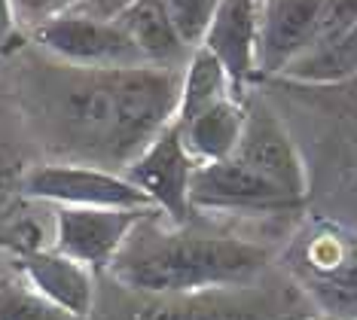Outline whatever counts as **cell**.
Here are the masks:
<instances>
[{"label": "cell", "instance_id": "6da1fadb", "mask_svg": "<svg viewBox=\"0 0 357 320\" xmlns=\"http://www.w3.org/2000/svg\"><path fill=\"white\" fill-rule=\"evenodd\" d=\"M181 70L159 64L79 70L59 64L55 73H46V125L89 165L126 171L177 119Z\"/></svg>", "mask_w": 357, "mask_h": 320}, {"label": "cell", "instance_id": "7a4b0ae2", "mask_svg": "<svg viewBox=\"0 0 357 320\" xmlns=\"http://www.w3.org/2000/svg\"><path fill=\"white\" fill-rule=\"evenodd\" d=\"M159 213L128 235L110 277L150 296H202L250 284L266 268L269 250L232 235H202L186 226L162 229Z\"/></svg>", "mask_w": 357, "mask_h": 320}, {"label": "cell", "instance_id": "3957f363", "mask_svg": "<svg viewBox=\"0 0 357 320\" xmlns=\"http://www.w3.org/2000/svg\"><path fill=\"white\" fill-rule=\"evenodd\" d=\"M287 272L330 320H357V232L305 226L287 250Z\"/></svg>", "mask_w": 357, "mask_h": 320}, {"label": "cell", "instance_id": "277c9868", "mask_svg": "<svg viewBox=\"0 0 357 320\" xmlns=\"http://www.w3.org/2000/svg\"><path fill=\"white\" fill-rule=\"evenodd\" d=\"M28 199L52 201L59 208H119L156 211L147 192H141L123 171L89 165V162H52L37 165L22 183Z\"/></svg>", "mask_w": 357, "mask_h": 320}, {"label": "cell", "instance_id": "5b68a950", "mask_svg": "<svg viewBox=\"0 0 357 320\" xmlns=\"http://www.w3.org/2000/svg\"><path fill=\"white\" fill-rule=\"evenodd\" d=\"M34 40L59 64L79 70H123L144 68L147 59L132 43V37L116 22L89 19L79 13H64L59 19L31 31Z\"/></svg>", "mask_w": 357, "mask_h": 320}, {"label": "cell", "instance_id": "8992f818", "mask_svg": "<svg viewBox=\"0 0 357 320\" xmlns=\"http://www.w3.org/2000/svg\"><path fill=\"white\" fill-rule=\"evenodd\" d=\"M199 162L190 155L181 135L177 119L128 165L123 174L132 180L141 192L150 195L159 213H165L174 226H186L192 213V174Z\"/></svg>", "mask_w": 357, "mask_h": 320}, {"label": "cell", "instance_id": "52a82bcc", "mask_svg": "<svg viewBox=\"0 0 357 320\" xmlns=\"http://www.w3.org/2000/svg\"><path fill=\"white\" fill-rule=\"evenodd\" d=\"M159 211H119V208H59L55 211L52 250L70 257L89 272H104L119 257L128 235Z\"/></svg>", "mask_w": 357, "mask_h": 320}, {"label": "cell", "instance_id": "ba28073f", "mask_svg": "<svg viewBox=\"0 0 357 320\" xmlns=\"http://www.w3.org/2000/svg\"><path fill=\"white\" fill-rule=\"evenodd\" d=\"M192 211H229V213H284L296 211L299 199L278 190L257 171H250L245 162L223 159L199 165L192 174L190 192Z\"/></svg>", "mask_w": 357, "mask_h": 320}, {"label": "cell", "instance_id": "9c48e42d", "mask_svg": "<svg viewBox=\"0 0 357 320\" xmlns=\"http://www.w3.org/2000/svg\"><path fill=\"white\" fill-rule=\"evenodd\" d=\"M235 159L245 162L250 171H257L259 177H266L287 195H294L299 201L305 199L308 180L303 155H299L296 144L290 141L281 119L266 104L245 107V131H241Z\"/></svg>", "mask_w": 357, "mask_h": 320}, {"label": "cell", "instance_id": "30bf717a", "mask_svg": "<svg viewBox=\"0 0 357 320\" xmlns=\"http://www.w3.org/2000/svg\"><path fill=\"white\" fill-rule=\"evenodd\" d=\"M324 0H259L257 70L281 77L318 37Z\"/></svg>", "mask_w": 357, "mask_h": 320}, {"label": "cell", "instance_id": "8fae6325", "mask_svg": "<svg viewBox=\"0 0 357 320\" xmlns=\"http://www.w3.org/2000/svg\"><path fill=\"white\" fill-rule=\"evenodd\" d=\"M259 0H217L202 46L226 68L232 86L241 89L257 70Z\"/></svg>", "mask_w": 357, "mask_h": 320}, {"label": "cell", "instance_id": "7c38bea8", "mask_svg": "<svg viewBox=\"0 0 357 320\" xmlns=\"http://www.w3.org/2000/svg\"><path fill=\"white\" fill-rule=\"evenodd\" d=\"M15 268L28 277L37 293L70 314L89 320L95 305V281L86 266H79L59 250H31L15 257Z\"/></svg>", "mask_w": 357, "mask_h": 320}, {"label": "cell", "instance_id": "4fadbf2b", "mask_svg": "<svg viewBox=\"0 0 357 320\" xmlns=\"http://www.w3.org/2000/svg\"><path fill=\"white\" fill-rule=\"evenodd\" d=\"M177 125H181L186 150L199 165L232 159L238 150L241 131H245V104L238 98H226V101L202 110L199 116L177 122Z\"/></svg>", "mask_w": 357, "mask_h": 320}, {"label": "cell", "instance_id": "5bb4252c", "mask_svg": "<svg viewBox=\"0 0 357 320\" xmlns=\"http://www.w3.org/2000/svg\"><path fill=\"white\" fill-rule=\"evenodd\" d=\"M116 24L132 37V43L141 49L147 64H159V68H177L186 64L192 49L183 43L177 34L174 22L168 19L162 0H137L126 15H119Z\"/></svg>", "mask_w": 357, "mask_h": 320}, {"label": "cell", "instance_id": "9a60e30c", "mask_svg": "<svg viewBox=\"0 0 357 320\" xmlns=\"http://www.w3.org/2000/svg\"><path fill=\"white\" fill-rule=\"evenodd\" d=\"M357 77V28L312 46L281 70V79L303 86H339Z\"/></svg>", "mask_w": 357, "mask_h": 320}, {"label": "cell", "instance_id": "2e32d148", "mask_svg": "<svg viewBox=\"0 0 357 320\" xmlns=\"http://www.w3.org/2000/svg\"><path fill=\"white\" fill-rule=\"evenodd\" d=\"M232 79L226 68L205 46L192 49L181 70V104H177V122H186L199 116L202 110L232 98Z\"/></svg>", "mask_w": 357, "mask_h": 320}, {"label": "cell", "instance_id": "e0dca14e", "mask_svg": "<svg viewBox=\"0 0 357 320\" xmlns=\"http://www.w3.org/2000/svg\"><path fill=\"white\" fill-rule=\"evenodd\" d=\"M132 320H272L257 308L217 305L205 293L202 296H153L150 305H141Z\"/></svg>", "mask_w": 357, "mask_h": 320}, {"label": "cell", "instance_id": "ac0fdd59", "mask_svg": "<svg viewBox=\"0 0 357 320\" xmlns=\"http://www.w3.org/2000/svg\"><path fill=\"white\" fill-rule=\"evenodd\" d=\"M0 320H83V317L50 302L43 293H37L28 284V277L19 268H13V272L0 275Z\"/></svg>", "mask_w": 357, "mask_h": 320}, {"label": "cell", "instance_id": "d6986e66", "mask_svg": "<svg viewBox=\"0 0 357 320\" xmlns=\"http://www.w3.org/2000/svg\"><path fill=\"white\" fill-rule=\"evenodd\" d=\"M168 19L174 22L177 34L190 49H199L211 24V15L217 10V0H162Z\"/></svg>", "mask_w": 357, "mask_h": 320}, {"label": "cell", "instance_id": "ffe728a7", "mask_svg": "<svg viewBox=\"0 0 357 320\" xmlns=\"http://www.w3.org/2000/svg\"><path fill=\"white\" fill-rule=\"evenodd\" d=\"M351 28H357V0H324L321 22H318V37H314L312 46L327 43V40L345 34V31H351Z\"/></svg>", "mask_w": 357, "mask_h": 320}, {"label": "cell", "instance_id": "44dd1931", "mask_svg": "<svg viewBox=\"0 0 357 320\" xmlns=\"http://www.w3.org/2000/svg\"><path fill=\"white\" fill-rule=\"evenodd\" d=\"M15 3V15H19L22 24H28L31 31L40 28V24L59 19V15L70 13L79 0H13Z\"/></svg>", "mask_w": 357, "mask_h": 320}, {"label": "cell", "instance_id": "7402d4cb", "mask_svg": "<svg viewBox=\"0 0 357 320\" xmlns=\"http://www.w3.org/2000/svg\"><path fill=\"white\" fill-rule=\"evenodd\" d=\"M137 0H79L70 13L89 15V19H101V22H116L119 15H126Z\"/></svg>", "mask_w": 357, "mask_h": 320}, {"label": "cell", "instance_id": "603a6c76", "mask_svg": "<svg viewBox=\"0 0 357 320\" xmlns=\"http://www.w3.org/2000/svg\"><path fill=\"white\" fill-rule=\"evenodd\" d=\"M22 43V22L13 0H0V52H13Z\"/></svg>", "mask_w": 357, "mask_h": 320}, {"label": "cell", "instance_id": "cb8c5ba5", "mask_svg": "<svg viewBox=\"0 0 357 320\" xmlns=\"http://www.w3.org/2000/svg\"><path fill=\"white\" fill-rule=\"evenodd\" d=\"M0 250H19V238H15V229H3L0 232Z\"/></svg>", "mask_w": 357, "mask_h": 320}]
</instances>
